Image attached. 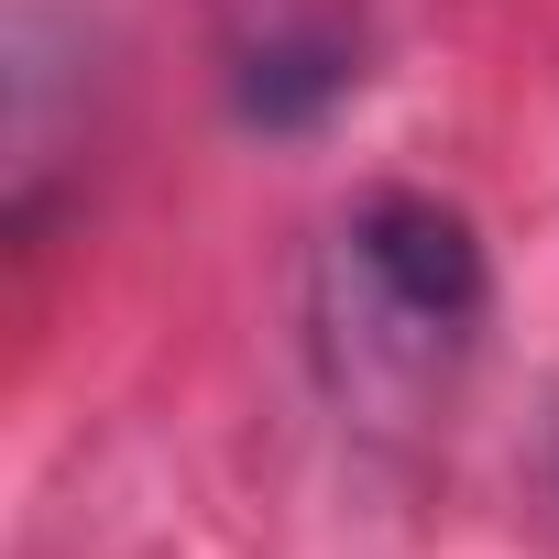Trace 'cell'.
Segmentation results:
<instances>
[{
    "instance_id": "1",
    "label": "cell",
    "mask_w": 559,
    "mask_h": 559,
    "mask_svg": "<svg viewBox=\"0 0 559 559\" xmlns=\"http://www.w3.org/2000/svg\"><path fill=\"white\" fill-rule=\"evenodd\" d=\"M483 308H493V274H483L472 219L417 198V187H384L319 252V308H308L319 319V373H330L341 406L395 428L461 373Z\"/></svg>"
},
{
    "instance_id": "2",
    "label": "cell",
    "mask_w": 559,
    "mask_h": 559,
    "mask_svg": "<svg viewBox=\"0 0 559 559\" xmlns=\"http://www.w3.org/2000/svg\"><path fill=\"white\" fill-rule=\"evenodd\" d=\"M352 78H362L352 34L297 12V23H263V34L241 45V67H230V99H241V121H263V132H308L330 99H352Z\"/></svg>"
}]
</instances>
